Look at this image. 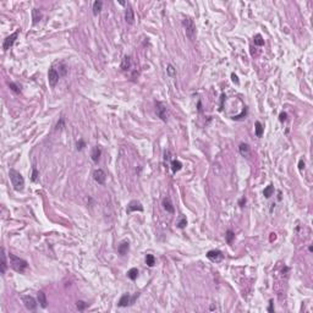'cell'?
<instances>
[{
    "label": "cell",
    "mask_w": 313,
    "mask_h": 313,
    "mask_svg": "<svg viewBox=\"0 0 313 313\" xmlns=\"http://www.w3.org/2000/svg\"><path fill=\"white\" fill-rule=\"evenodd\" d=\"M87 306H88V305H87L86 302H83V301H77V302H76V307H77L78 311H83V309H86Z\"/></svg>",
    "instance_id": "4dcf8cb0"
},
{
    "label": "cell",
    "mask_w": 313,
    "mask_h": 313,
    "mask_svg": "<svg viewBox=\"0 0 313 313\" xmlns=\"http://www.w3.org/2000/svg\"><path fill=\"white\" fill-rule=\"evenodd\" d=\"M38 177V170L36 168H33V170H32V181H36Z\"/></svg>",
    "instance_id": "e575fe53"
},
{
    "label": "cell",
    "mask_w": 313,
    "mask_h": 313,
    "mask_svg": "<svg viewBox=\"0 0 313 313\" xmlns=\"http://www.w3.org/2000/svg\"><path fill=\"white\" fill-rule=\"evenodd\" d=\"M128 242H122L120 246H119V248H117V251H119V253L121 254V256H125L126 253H127V251H128Z\"/></svg>",
    "instance_id": "44dd1931"
},
{
    "label": "cell",
    "mask_w": 313,
    "mask_h": 313,
    "mask_svg": "<svg viewBox=\"0 0 313 313\" xmlns=\"http://www.w3.org/2000/svg\"><path fill=\"white\" fill-rule=\"evenodd\" d=\"M137 296H138V294H136L134 297H131L128 294H125V295H122L121 298L119 300V303H117V306H119V307H127V306H130V305H132V303L135 302V300L137 298Z\"/></svg>",
    "instance_id": "5b68a950"
},
{
    "label": "cell",
    "mask_w": 313,
    "mask_h": 313,
    "mask_svg": "<svg viewBox=\"0 0 313 313\" xmlns=\"http://www.w3.org/2000/svg\"><path fill=\"white\" fill-rule=\"evenodd\" d=\"M58 71V70H56ZM66 71H67V69H66V66H65V64L64 62H60L59 64V75H60V77L61 76H64V75H66Z\"/></svg>",
    "instance_id": "f1b7e54d"
},
{
    "label": "cell",
    "mask_w": 313,
    "mask_h": 313,
    "mask_svg": "<svg viewBox=\"0 0 313 313\" xmlns=\"http://www.w3.org/2000/svg\"><path fill=\"white\" fill-rule=\"evenodd\" d=\"M32 19H33V23H37L38 21H41V19H42V12L39 11L38 9H33V10H32Z\"/></svg>",
    "instance_id": "ffe728a7"
},
{
    "label": "cell",
    "mask_w": 313,
    "mask_h": 313,
    "mask_svg": "<svg viewBox=\"0 0 313 313\" xmlns=\"http://www.w3.org/2000/svg\"><path fill=\"white\" fill-rule=\"evenodd\" d=\"M198 111H202V108H201V102H198Z\"/></svg>",
    "instance_id": "b9f144b4"
},
{
    "label": "cell",
    "mask_w": 313,
    "mask_h": 313,
    "mask_svg": "<svg viewBox=\"0 0 313 313\" xmlns=\"http://www.w3.org/2000/svg\"><path fill=\"white\" fill-rule=\"evenodd\" d=\"M263 130H264V127H263V125L260 124L259 121H256V122H254V132H256V136H257V137H262Z\"/></svg>",
    "instance_id": "ac0fdd59"
},
{
    "label": "cell",
    "mask_w": 313,
    "mask_h": 313,
    "mask_svg": "<svg viewBox=\"0 0 313 313\" xmlns=\"http://www.w3.org/2000/svg\"><path fill=\"white\" fill-rule=\"evenodd\" d=\"M275 239H277V235L274 234V232H273V234H270V241H273V240H275Z\"/></svg>",
    "instance_id": "ab89813d"
},
{
    "label": "cell",
    "mask_w": 313,
    "mask_h": 313,
    "mask_svg": "<svg viewBox=\"0 0 313 313\" xmlns=\"http://www.w3.org/2000/svg\"><path fill=\"white\" fill-rule=\"evenodd\" d=\"M137 275H138L137 268H131V269L127 271V277L131 279V280H136V279H137Z\"/></svg>",
    "instance_id": "cb8c5ba5"
},
{
    "label": "cell",
    "mask_w": 313,
    "mask_h": 313,
    "mask_svg": "<svg viewBox=\"0 0 313 313\" xmlns=\"http://www.w3.org/2000/svg\"><path fill=\"white\" fill-rule=\"evenodd\" d=\"M231 78H232V82H234V83H236V85H239V83H240V81H239V77H237L236 75H235V73H232V75H231Z\"/></svg>",
    "instance_id": "d590c367"
},
{
    "label": "cell",
    "mask_w": 313,
    "mask_h": 313,
    "mask_svg": "<svg viewBox=\"0 0 313 313\" xmlns=\"http://www.w3.org/2000/svg\"><path fill=\"white\" fill-rule=\"evenodd\" d=\"M85 146H86V143H85V142H83L82 139H80V141L77 142V149H78V151H81V149H83V148H85Z\"/></svg>",
    "instance_id": "836d02e7"
},
{
    "label": "cell",
    "mask_w": 313,
    "mask_h": 313,
    "mask_svg": "<svg viewBox=\"0 0 313 313\" xmlns=\"http://www.w3.org/2000/svg\"><path fill=\"white\" fill-rule=\"evenodd\" d=\"M239 204H240V207H243L245 204H246V198L243 197V198H241L240 200V202H239Z\"/></svg>",
    "instance_id": "f35d334b"
},
{
    "label": "cell",
    "mask_w": 313,
    "mask_h": 313,
    "mask_svg": "<svg viewBox=\"0 0 313 313\" xmlns=\"http://www.w3.org/2000/svg\"><path fill=\"white\" fill-rule=\"evenodd\" d=\"M142 212L143 211V205L141 204V202L138 201H131L128 204H127V208H126V212L127 213H131V212Z\"/></svg>",
    "instance_id": "8fae6325"
},
{
    "label": "cell",
    "mask_w": 313,
    "mask_h": 313,
    "mask_svg": "<svg viewBox=\"0 0 313 313\" xmlns=\"http://www.w3.org/2000/svg\"><path fill=\"white\" fill-rule=\"evenodd\" d=\"M182 24H184L185 33H186L187 38L190 41H193L194 37H196V26H194L193 20L191 17H185L184 21H182Z\"/></svg>",
    "instance_id": "3957f363"
},
{
    "label": "cell",
    "mask_w": 313,
    "mask_h": 313,
    "mask_svg": "<svg viewBox=\"0 0 313 313\" xmlns=\"http://www.w3.org/2000/svg\"><path fill=\"white\" fill-rule=\"evenodd\" d=\"M59 78H60V75H59V72L56 71V69L50 67L49 71H48V81H49V85H50L51 87H55L56 83L59 82Z\"/></svg>",
    "instance_id": "277c9868"
},
{
    "label": "cell",
    "mask_w": 313,
    "mask_h": 313,
    "mask_svg": "<svg viewBox=\"0 0 313 313\" xmlns=\"http://www.w3.org/2000/svg\"><path fill=\"white\" fill-rule=\"evenodd\" d=\"M239 151H240V154L243 155V156H247L250 153V147L247 143H241L240 147H239Z\"/></svg>",
    "instance_id": "d6986e66"
},
{
    "label": "cell",
    "mask_w": 313,
    "mask_h": 313,
    "mask_svg": "<svg viewBox=\"0 0 313 313\" xmlns=\"http://www.w3.org/2000/svg\"><path fill=\"white\" fill-rule=\"evenodd\" d=\"M121 69L124 70V71H127V70H130V67H131V58L130 56H124V59H122V61H121Z\"/></svg>",
    "instance_id": "e0dca14e"
},
{
    "label": "cell",
    "mask_w": 313,
    "mask_h": 313,
    "mask_svg": "<svg viewBox=\"0 0 313 313\" xmlns=\"http://www.w3.org/2000/svg\"><path fill=\"white\" fill-rule=\"evenodd\" d=\"M22 302L24 305V307L27 308L28 311H36L37 308V301L30 295H24L22 296Z\"/></svg>",
    "instance_id": "8992f818"
},
{
    "label": "cell",
    "mask_w": 313,
    "mask_h": 313,
    "mask_svg": "<svg viewBox=\"0 0 313 313\" xmlns=\"http://www.w3.org/2000/svg\"><path fill=\"white\" fill-rule=\"evenodd\" d=\"M9 259H10V266L11 268L14 269L15 271H19V273H23L26 269L28 267V263L26 262L24 259L15 256V254H9Z\"/></svg>",
    "instance_id": "6da1fadb"
},
{
    "label": "cell",
    "mask_w": 313,
    "mask_h": 313,
    "mask_svg": "<svg viewBox=\"0 0 313 313\" xmlns=\"http://www.w3.org/2000/svg\"><path fill=\"white\" fill-rule=\"evenodd\" d=\"M234 237H235L234 232H232L231 230H228V231H226V241H228V243H231Z\"/></svg>",
    "instance_id": "d6a6232c"
},
{
    "label": "cell",
    "mask_w": 313,
    "mask_h": 313,
    "mask_svg": "<svg viewBox=\"0 0 313 313\" xmlns=\"http://www.w3.org/2000/svg\"><path fill=\"white\" fill-rule=\"evenodd\" d=\"M273 193H274V187H273L271 185L267 186V187L264 188V191H263V194H264V197H266V198H269Z\"/></svg>",
    "instance_id": "484cf974"
},
{
    "label": "cell",
    "mask_w": 313,
    "mask_h": 313,
    "mask_svg": "<svg viewBox=\"0 0 313 313\" xmlns=\"http://www.w3.org/2000/svg\"><path fill=\"white\" fill-rule=\"evenodd\" d=\"M155 113L163 121H166V119H168V117H166V108H165V105L163 103L155 102Z\"/></svg>",
    "instance_id": "ba28073f"
},
{
    "label": "cell",
    "mask_w": 313,
    "mask_h": 313,
    "mask_svg": "<svg viewBox=\"0 0 313 313\" xmlns=\"http://www.w3.org/2000/svg\"><path fill=\"white\" fill-rule=\"evenodd\" d=\"M146 264L148 267H153L155 264V258H154L153 254H147L146 256Z\"/></svg>",
    "instance_id": "4316f807"
},
{
    "label": "cell",
    "mask_w": 313,
    "mask_h": 313,
    "mask_svg": "<svg viewBox=\"0 0 313 313\" xmlns=\"http://www.w3.org/2000/svg\"><path fill=\"white\" fill-rule=\"evenodd\" d=\"M9 87L11 88V90H14L15 93H20V92H21L20 87H19L16 83H14V82H9Z\"/></svg>",
    "instance_id": "1f68e13d"
},
{
    "label": "cell",
    "mask_w": 313,
    "mask_h": 313,
    "mask_svg": "<svg viewBox=\"0 0 313 313\" xmlns=\"http://www.w3.org/2000/svg\"><path fill=\"white\" fill-rule=\"evenodd\" d=\"M166 72H168V75L170 76V77H174L175 75H176V70L174 69V66L171 64H169L168 65V67H166Z\"/></svg>",
    "instance_id": "f546056e"
},
{
    "label": "cell",
    "mask_w": 313,
    "mask_h": 313,
    "mask_svg": "<svg viewBox=\"0 0 313 313\" xmlns=\"http://www.w3.org/2000/svg\"><path fill=\"white\" fill-rule=\"evenodd\" d=\"M102 6H103V3L100 0H97V1L93 3V14L94 15H98L99 12L102 11Z\"/></svg>",
    "instance_id": "7402d4cb"
},
{
    "label": "cell",
    "mask_w": 313,
    "mask_h": 313,
    "mask_svg": "<svg viewBox=\"0 0 313 313\" xmlns=\"http://www.w3.org/2000/svg\"><path fill=\"white\" fill-rule=\"evenodd\" d=\"M100 155H102L100 148H99V147H94V148L92 149V153H90V158H92V160H93L94 163H98Z\"/></svg>",
    "instance_id": "2e32d148"
},
{
    "label": "cell",
    "mask_w": 313,
    "mask_h": 313,
    "mask_svg": "<svg viewBox=\"0 0 313 313\" xmlns=\"http://www.w3.org/2000/svg\"><path fill=\"white\" fill-rule=\"evenodd\" d=\"M207 258L211 259L212 262H220L221 259L224 258V254L221 253L219 250H212L207 253Z\"/></svg>",
    "instance_id": "9c48e42d"
},
{
    "label": "cell",
    "mask_w": 313,
    "mask_h": 313,
    "mask_svg": "<svg viewBox=\"0 0 313 313\" xmlns=\"http://www.w3.org/2000/svg\"><path fill=\"white\" fill-rule=\"evenodd\" d=\"M125 21L128 24H132L135 22V14H134V9L131 7V5H127L126 10H125Z\"/></svg>",
    "instance_id": "7c38bea8"
},
{
    "label": "cell",
    "mask_w": 313,
    "mask_h": 313,
    "mask_svg": "<svg viewBox=\"0 0 313 313\" xmlns=\"http://www.w3.org/2000/svg\"><path fill=\"white\" fill-rule=\"evenodd\" d=\"M93 179L96 182H98V184L103 185L104 182H105V179H107V175L105 173H104L102 169H96V170L93 171Z\"/></svg>",
    "instance_id": "30bf717a"
},
{
    "label": "cell",
    "mask_w": 313,
    "mask_h": 313,
    "mask_svg": "<svg viewBox=\"0 0 313 313\" xmlns=\"http://www.w3.org/2000/svg\"><path fill=\"white\" fill-rule=\"evenodd\" d=\"M182 169V164H181V162H179V160H173L171 162V170H173V173H177V171H180Z\"/></svg>",
    "instance_id": "603a6c76"
},
{
    "label": "cell",
    "mask_w": 313,
    "mask_h": 313,
    "mask_svg": "<svg viewBox=\"0 0 313 313\" xmlns=\"http://www.w3.org/2000/svg\"><path fill=\"white\" fill-rule=\"evenodd\" d=\"M163 207H164V209L168 212V213H174L175 209H174V205L171 203V200L169 198V197H165L163 200Z\"/></svg>",
    "instance_id": "5bb4252c"
},
{
    "label": "cell",
    "mask_w": 313,
    "mask_h": 313,
    "mask_svg": "<svg viewBox=\"0 0 313 313\" xmlns=\"http://www.w3.org/2000/svg\"><path fill=\"white\" fill-rule=\"evenodd\" d=\"M298 168L301 169V170H302V169L305 168V162H303V159H301V160L298 162Z\"/></svg>",
    "instance_id": "74e56055"
},
{
    "label": "cell",
    "mask_w": 313,
    "mask_h": 313,
    "mask_svg": "<svg viewBox=\"0 0 313 313\" xmlns=\"http://www.w3.org/2000/svg\"><path fill=\"white\" fill-rule=\"evenodd\" d=\"M9 177L11 180L12 186H14V188L16 191H22L23 190V187H24V179H23V176L19 171L11 169V170L9 171Z\"/></svg>",
    "instance_id": "7a4b0ae2"
},
{
    "label": "cell",
    "mask_w": 313,
    "mask_h": 313,
    "mask_svg": "<svg viewBox=\"0 0 313 313\" xmlns=\"http://www.w3.org/2000/svg\"><path fill=\"white\" fill-rule=\"evenodd\" d=\"M37 300H38V303L41 305V307L45 308L48 306V300H47V296L43 291H38L37 294Z\"/></svg>",
    "instance_id": "4fadbf2b"
},
{
    "label": "cell",
    "mask_w": 313,
    "mask_h": 313,
    "mask_svg": "<svg viewBox=\"0 0 313 313\" xmlns=\"http://www.w3.org/2000/svg\"><path fill=\"white\" fill-rule=\"evenodd\" d=\"M17 37H19V31H16V32H14L12 34H10L9 37H6V38L4 39V43H3V49H4V50H9L10 47L14 45V43H15V41L17 39Z\"/></svg>",
    "instance_id": "52a82bcc"
},
{
    "label": "cell",
    "mask_w": 313,
    "mask_h": 313,
    "mask_svg": "<svg viewBox=\"0 0 313 313\" xmlns=\"http://www.w3.org/2000/svg\"><path fill=\"white\" fill-rule=\"evenodd\" d=\"M7 268V262H6V254H5V250L1 248V264H0V273L5 274Z\"/></svg>",
    "instance_id": "9a60e30c"
},
{
    "label": "cell",
    "mask_w": 313,
    "mask_h": 313,
    "mask_svg": "<svg viewBox=\"0 0 313 313\" xmlns=\"http://www.w3.org/2000/svg\"><path fill=\"white\" fill-rule=\"evenodd\" d=\"M279 120H280L281 122L286 120V113H280V115H279Z\"/></svg>",
    "instance_id": "8d00e7d4"
},
{
    "label": "cell",
    "mask_w": 313,
    "mask_h": 313,
    "mask_svg": "<svg viewBox=\"0 0 313 313\" xmlns=\"http://www.w3.org/2000/svg\"><path fill=\"white\" fill-rule=\"evenodd\" d=\"M186 225H187V219H186V217H181V218L179 219V221H177V228H179V229H184Z\"/></svg>",
    "instance_id": "83f0119b"
},
{
    "label": "cell",
    "mask_w": 313,
    "mask_h": 313,
    "mask_svg": "<svg viewBox=\"0 0 313 313\" xmlns=\"http://www.w3.org/2000/svg\"><path fill=\"white\" fill-rule=\"evenodd\" d=\"M268 311H269V312H273V311H274V309H273V301H270V306H269Z\"/></svg>",
    "instance_id": "60d3db41"
},
{
    "label": "cell",
    "mask_w": 313,
    "mask_h": 313,
    "mask_svg": "<svg viewBox=\"0 0 313 313\" xmlns=\"http://www.w3.org/2000/svg\"><path fill=\"white\" fill-rule=\"evenodd\" d=\"M253 42H254V45H258V47L264 45V39L262 38V36H260V34H257L253 38Z\"/></svg>",
    "instance_id": "d4e9b609"
}]
</instances>
